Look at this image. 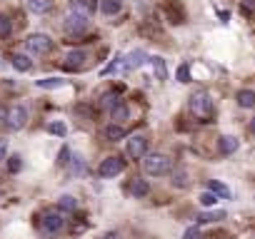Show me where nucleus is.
I'll return each mask as SVG.
<instances>
[{
	"instance_id": "obj_1",
	"label": "nucleus",
	"mask_w": 255,
	"mask_h": 239,
	"mask_svg": "<svg viewBox=\"0 0 255 239\" xmlns=\"http://www.w3.org/2000/svg\"><path fill=\"white\" fill-rule=\"evenodd\" d=\"M88 28V8H83L80 0H73L70 13L65 18V32L68 35H80Z\"/></svg>"
},
{
	"instance_id": "obj_2",
	"label": "nucleus",
	"mask_w": 255,
	"mask_h": 239,
	"mask_svg": "<svg viewBox=\"0 0 255 239\" xmlns=\"http://www.w3.org/2000/svg\"><path fill=\"white\" fill-rule=\"evenodd\" d=\"M143 170H145V175L160 177V175H168L173 170V162H170V157L163 154V152H148L143 157Z\"/></svg>"
},
{
	"instance_id": "obj_3",
	"label": "nucleus",
	"mask_w": 255,
	"mask_h": 239,
	"mask_svg": "<svg viewBox=\"0 0 255 239\" xmlns=\"http://www.w3.org/2000/svg\"><path fill=\"white\" fill-rule=\"evenodd\" d=\"M190 112L198 117V120H203V122H208V120L213 117V100H210V95L208 92H195L193 97H190Z\"/></svg>"
},
{
	"instance_id": "obj_4",
	"label": "nucleus",
	"mask_w": 255,
	"mask_h": 239,
	"mask_svg": "<svg viewBox=\"0 0 255 239\" xmlns=\"http://www.w3.org/2000/svg\"><path fill=\"white\" fill-rule=\"evenodd\" d=\"M63 227H65V217H63L60 209H45V212H43V217H40V229H43L45 234H58V232H63Z\"/></svg>"
},
{
	"instance_id": "obj_5",
	"label": "nucleus",
	"mask_w": 255,
	"mask_h": 239,
	"mask_svg": "<svg viewBox=\"0 0 255 239\" xmlns=\"http://www.w3.org/2000/svg\"><path fill=\"white\" fill-rule=\"evenodd\" d=\"M50 48H53V40H50L45 32H33V35H28V40H25V50H28L30 55H45Z\"/></svg>"
},
{
	"instance_id": "obj_6",
	"label": "nucleus",
	"mask_w": 255,
	"mask_h": 239,
	"mask_svg": "<svg viewBox=\"0 0 255 239\" xmlns=\"http://www.w3.org/2000/svg\"><path fill=\"white\" fill-rule=\"evenodd\" d=\"M25 125H28V107H25V105L10 107L8 115H5V127L13 130V132H18V130H23Z\"/></svg>"
},
{
	"instance_id": "obj_7",
	"label": "nucleus",
	"mask_w": 255,
	"mask_h": 239,
	"mask_svg": "<svg viewBox=\"0 0 255 239\" xmlns=\"http://www.w3.org/2000/svg\"><path fill=\"white\" fill-rule=\"evenodd\" d=\"M125 170V159L123 157H105L103 162H100V167H98V172H100V177H105V179H110V177H118L120 172Z\"/></svg>"
},
{
	"instance_id": "obj_8",
	"label": "nucleus",
	"mask_w": 255,
	"mask_h": 239,
	"mask_svg": "<svg viewBox=\"0 0 255 239\" xmlns=\"http://www.w3.org/2000/svg\"><path fill=\"white\" fill-rule=\"evenodd\" d=\"M128 154L133 159H143L145 154H148V140H145L143 135H133L128 140Z\"/></svg>"
},
{
	"instance_id": "obj_9",
	"label": "nucleus",
	"mask_w": 255,
	"mask_h": 239,
	"mask_svg": "<svg viewBox=\"0 0 255 239\" xmlns=\"http://www.w3.org/2000/svg\"><path fill=\"white\" fill-rule=\"evenodd\" d=\"M85 60H88L85 50H70V53L65 55V67H68V70H80V67L85 65Z\"/></svg>"
},
{
	"instance_id": "obj_10",
	"label": "nucleus",
	"mask_w": 255,
	"mask_h": 239,
	"mask_svg": "<svg viewBox=\"0 0 255 239\" xmlns=\"http://www.w3.org/2000/svg\"><path fill=\"white\" fill-rule=\"evenodd\" d=\"M143 62H145V53H143V50H133V53L125 58V62H123V70H125V72H130V70H138Z\"/></svg>"
},
{
	"instance_id": "obj_11",
	"label": "nucleus",
	"mask_w": 255,
	"mask_h": 239,
	"mask_svg": "<svg viewBox=\"0 0 255 239\" xmlns=\"http://www.w3.org/2000/svg\"><path fill=\"white\" fill-rule=\"evenodd\" d=\"M238 140L235 137H230V135H223L220 140H218V149H220L223 154H233V152H238Z\"/></svg>"
},
{
	"instance_id": "obj_12",
	"label": "nucleus",
	"mask_w": 255,
	"mask_h": 239,
	"mask_svg": "<svg viewBox=\"0 0 255 239\" xmlns=\"http://www.w3.org/2000/svg\"><path fill=\"white\" fill-rule=\"evenodd\" d=\"M123 8L120 0H100V13L103 15H118Z\"/></svg>"
},
{
	"instance_id": "obj_13",
	"label": "nucleus",
	"mask_w": 255,
	"mask_h": 239,
	"mask_svg": "<svg viewBox=\"0 0 255 239\" xmlns=\"http://www.w3.org/2000/svg\"><path fill=\"white\" fill-rule=\"evenodd\" d=\"M110 117H113V122H125V120L130 117V110L125 102H118L113 110H110Z\"/></svg>"
},
{
	"instance_id": "obj_14",
	"label": "nucleus",
	"mask_w": 255,
	"mask_h": 239,
	"mask_svg": "<svg viewBox=\"0 0 255 239\" xmlns=\"http://www.w3.org/2000/svg\"><path fill=\"white\" fill-rule=\"evenodd\" d=\"M148 192H150V187H148V182H145V179H138V177H135V179L130 182V194H133V197L140 199V197H145Z\"/></svg>"
},
{
	"instance_id": "obj_15",
	"label": "nucleus",
	"mask_w": 255,
	"mask_h": 239,
	"mask_svg": "<svg viewBox=\"0 0 255 239\" xmlns=\"http://www.w3.org/2000/svg\"><path fill=\"white\" fill-rule=\"evenodd\" d=\"M10 62H13V67H15L18 72H28V70L33 67L30 58H28V55H20V53H18V55H13V58H10Z\"/></svg>"
},
{
	"instance_id": "obj_16",
	"label": "nucleus",
	"mask_w": 255,
	"mask_h": 239,
	"mask_svg": "<svg viewBox=\"0 0 255 239\" xmlns=\"http://www.w3.org/2000/svg\"><path fill=\"white\" fill-rule=\"evenodd\" d=\"M150 65H153V72H155V77L158 80H165L168 77V65H165V60L163 58H150Z\"/></svg>"
},
{
	"instance_id": "obj_17",
	"label": "nucleus",
	"mask_w": 255,
	"mask_h": 239,
	"mask_svg": "<svg viewBox=\"0 0 255 239\" xmlns=\"http://www.w3.org/2000/svg\"><path fill=\"white\" fill-rule=\"evenodd\" d=\"M28 8L35 15H43V13L50 10V0H28Z\"/></svg>"
},
{
	"instance_id": "obj_18",
	"label": "nucleus",
	"mask_w": 255,
	"mask_h": 239,
	"mask_svg": "<svg viewBox=\"0 0 255 239\" xmlns=\"http://www.w3.org/2000/svg\"><path fill=\"white\" fill-rule=\"evenodd\" d=\"M238 105L253 110V107H255V92H253V90H240V92H238Z\"/></svg>"
},
{
	"instance_id": "obj_19",
	"label": "nucleus",
	"mask_w": 255,
	"mask_h": 239,
	"mask_svg": "<svg viewBox=\"0 0 255 239\" xmlns=\"http://www.w3.org/2000/svg\"><path fill=\"white\" fill-rule=\"evenodd\" d=\"M58 207H60L63 212H75V207H78V199L73 197V194H63V197L58 199Z\"/></svg>"
},
{
	"instance_id": "obj_20",
	"label": "nucleus",
	"mask_w": 255,
	"mask_h": 239,
	"mask_svg": "<svg viewBox=\"0 0 255 239\" xmlns=\"http://www.w3.org/2000/svg\"><path fill=\"white\" fill-rule=\"evenodd\" d=\"M35 85H38L40 90H55V88L65 85V80H60V77H45V80H38Z\"/></svg>"
},
{
	"instance_id": "obj_21",
	"label": "nucleus",
	"mask_w": 255,
	"mask_h": 239,
	"mask_svg": "<svg viewBox=\"0 0 255 239\" xmlns=\"http://www.w3.org/2000/svg\"><path fill=\"white\" fill-rule=\"evenodd\" d=\"M105 137L110 140V142H118V140H123V137H125V130H123L120 125H115V122H113V125H108V127H105Z\"/></svg>"
},
{
	"instance_id": "obj_22",
	"label": "nucleus",
	"mask_w": 255,
	"mask_h": 239,
	"mask_svg": "<svg viewBox=\"0 0 255 239\" xmlns=\"http://www.w3.org/2000/svg\"><path fill=\"white\" fill-rule=\"evenodd\" d=\"M208 187H210V192H213L215 197H225V199L230 197V189H228L225 184H220V182H215V179H210V184H208Z\"/></svg>"
},
{
	"instance_id": "obj_23",
	"label": "nucleus",
	"mask_w": 255,
	"mask_h": 239,
	"mask_svg": "<svg viewBox=\"0 0 255 239\" xmlns=\"http://www.w3.org/2000/svg\"><path fill=\"white\" fill-rule=\"evenodd\" d=\"M218 219H225V212H205V214L198 217L200 224H205V222H218Z\"/></svg>"
},
{
	"instance_id": "obj_24",
	"label": "nucleus",
	"mask_w": 255,
	"mask_h": 239,
	"mask_svg": "<svg viewBox=\"0 0 255 239\" xmlns=\"http://www.w3.org/2000/svg\"><path fill=\"white\" fill-rule=\"evenodd\" d=\"M185 184H188V172L175 170L173 172V187H185Z\"/></svg>"
},
{
	"instance_id": "obj_25",
	"label": "nucleus",
	"mask_w": 255,
	"mask_h": 239,
	"mask_svg": "<svg viewBox=\"0 0 255 239\" xmlns=\"http://www.w3.org/2000/svg\"><path fill=\"white\" fill-rule=\"evenodd\" d=\"M118 102H120V100H118V95H113V92L103 95V100H100V105H103V107H108V110H113Z\"/></svg>"
},
{
	"instance_id": "obj_26",
	"label": "nucleus",
	"mask_w": 255,
	"mask_h": 239,
	"mask_svg": "<svg viewBox=\"0 0 255 239\" xmlns=\"http://www.w3.org/2000/svg\"><path fill=\"white\" fill-rule=\"evenodd\" d=\"M198 199H200V205H203V207H213V205L218 202V197H215L213 192H203Z\"/></svg>"
},
{
	"instance_id": "obj_27",
	"label": "nucleus",
	"mask_w": 255,
	"mask_h": 239,
	"mask_svg": "<svg viewBox=\"0 0 255 239\" xmlns=\"http://www.w3.org/2000/svg\"><path fill=\"white\" fill-rule=\"evenodd\" d=\"M178 83H190V67L188 65L178 67Z\"/></svg>"
},
{
	"instance_id": "obj_28",
	"label": "nucleus",
	"mask_w": 255,
	"mask_h": 239,
	"mask_svg": "<svg viewBox=\"0 0 255 239\" xmlns=\"http://www.w3.org/2000/svg\"><path fill=\"white\" fill-rule=\"evenodd\" d=\"M48 132H53V135H58V137H65L68 130H65L63 122H50V125H48Z\"/></svg>"
},
{
	"instance_id": "obj_29",
	"label": "nucleus",
	"mask_w": 255,
	"mask_h": 239,
	"mask_svg": "<svg viewBox=\"0 0 255 239\" xmlns=\"http://www.w3.org/2000/svg\"><path fill=\"white\" fill-rule=\"evenodd\" d=\"M5 35H10V20L5 15H0V37H5Z\"/></svg>"
},
{
	"instance_id": "obj_30",
	"label": "nucleus",
	"mask_w": 255,
	"mask_h": 239,
	"mask_svg": "<svg viewBox=\"0 0 255 239\" xmlns=\"http://www.w3.org/2000/svg\"><path fill=\"white\" fill-rule=\"evenodd\" d=\"M20 167H23V162H20V157H18V154L8 159V170H10V172H20Z\"/></svg>"
},
{
	"instance_id": "obj_31",
	"label": "nucleus",
	"mask_w": 255,
	"mask_h": 239,
	"mask_svg": "<svg viewBox=\"0 0 255 239\" xmlns=\"http://www.w3.org/2000/svg\"><path fill=\"white\" fill-rule=\"evenodd\" d=\"M70 162V149L68 147H63L60 149V154H58V165H68Z\"/></svg>"
},
{
	"instance_id": "obj_32",
	"label": "nucleus",
	"mask_w": 255,
	"mask_h": 239,
	"mask_svg": "<svg viewBox=\"0 0 255 239\" xmlns=\"http://www.w3.org/2000/svg\"><path fill=\"white\" fill-rule=\"evenodd\" d=\"M118 67H120V58H115V60H113L110 65H108V67H103V75H110V72H115Z\"/></svg>"
},
{
	"instance_id": "obj_33",
	"label": "nucleus",
	"mask_w": 255,
	"mask_h": 239,
	"mask_svg": "<svg viewBox=\"0 0 255 239\" xmlns=\"http://www.w3.org/2000/svg\"><path fill=\"white\" fill-rule=\"evenodd\" d=\"M240 10H243V13H255V0H243Z\"/></svg>"
},
{
	"instance_id": "obj_34",
	"label": "nucleus",
	"mask_w": 255,
	"mask_h": 239,
	"mask_svg": "<svg viewBox=\"0 0 255 239\" xmlns=\"http://www.w3.org/2000/svg\"><path fill=\"white\" fill-rule=\"evenodd\" d=\"M83 170H85V165H83V159H80V157H75V159H73V172H78V175H80Z\"/></svg>"
},
{
	"instance_id": "obj_35",
	"label": "nucleus",
	"mask_w": 255,
	"mask_h": 239,
	"mask_svg": "<svg viewBox=\"0 0 255 239\" xmlns=\"http://www.w3.org/2000/svg\"><path fill=\"white\" fill-rule=\"evenodd\" d=\"M183 239H198V227H190V229L183 234Z\"/></svg>"
},
{
	"instance_id": "obj_36",
	"label": "nucleus",
	"mask_w": 255,
	"mask_h": 239,
	"mask_svg": "<svg viewBox=\"0 0 255 239\" xmlns=\"http://www.w3.org/2000/svg\"><path fill=\"white\" fill-rule=\"evenodd\" d=\"M5 152H8V140H0V159H5Z\"/></svg>"
},
{
	"instance_id": "obj_37",
	"label": "nucleus",
	"mask_w": 255,
	"mask_h": 239,
	"mask_svg": "<svg viewBox=\"0 0 255 239\" xmlns=\"http://www.w3.org/2000/svg\"><path fill=\"white\" fill-rule=\"evenodd\" d=\"M103 239H123V237H120V232H108Z\"/></svg>"
},
{
	"instance_id": "obj_38",
	"label": "nucleus",
	"mask_w": 255,
	"mask_h": 239,
	"mask_svg": "<svg viewBox=\"0 0 255 239\" xmlns=\"http://www.w3.org/2000/svg\"><path fill=\"white\" fill-rule=\"evenodd\" d=\"M250 132H255V117L250 120Z\"/></svg>"
},
{
	"instance_id": "obj_39",
	"label": "nucleus",
	"mask_w": 255,
	"mask_h": 239,
	"mask_svg": "<svg viewBox=\"0 0 255 239\" xmlns=\"http://www.w3.org/2000/svg\"><path fill=\"white\" fill-rule=\"evenodd\" d=\"M0 120H5V115H3V110H0Z\"/></svg>"
}]
</instances>
